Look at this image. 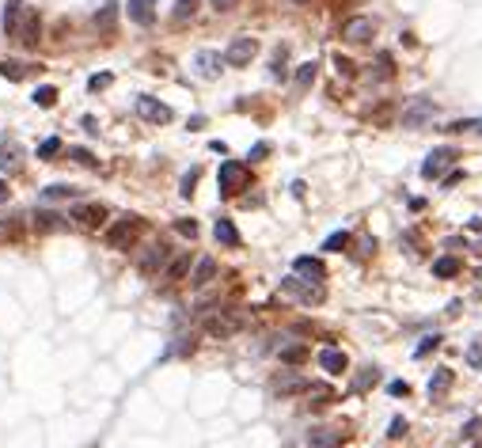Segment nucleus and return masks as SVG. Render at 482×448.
I'll return each mask as SVG.
<instances>
[{
	"label": "nucleus",
	"instance_id": "1",
	"mask_svg": "<svg viewBox=\"0 0 482 448\" xmlns=\"http://www.w3.org/2000/svg\"><path fill=\"white\" fill-rule=\"evenodd\" d=\"M243 331V316L232 308H213L209 316H205V334L209 338H232V334Z\"/></svg>",
	"mask_w": 482,
	"mask_h": 448
},
{
	"label": "nucleus",
	"instance_id": "2",
	"mask_svg": "<svg viewBox=\"0 0 482 448\" xmlns=\"http://www.w3.org/2000/svg\"><path fill=\"white\" fill-rule=\"evenodd\" d=\"M137 232H141V217H130V213H125L122 220H115V224L103 232V244L110 247V251H125Z\"/></svg>",
	"mask_w": 482,
	"mask_h": 448
},
{
	"label": "nucleus",
	"instance_id": "3",
	"mask_svg": "<svg viewBox=\"0 0 482 448\" xmlns=\"http://www.w3.org/2000/svg\"><path fill=\"white\" fill-rule=\"evenodd\" d=\"M247 179H251L247 163H239V160H224V163H221V175H217V187H221V194H224V198H232V194H239V190L247 187Z\"/></svg>",
	"mask_w": 482,
	"mask_h": 448
},
{
	"label": "nucleus",
	"instance_id": "4",
	"mask_svg": "<svg viewBox=\"0 0 482 448\" xmlns=\"http://www.w3.org/2000/svg\"><path fill=\"white\" fill-rule=\"evenodd\" d=\"M254 54H258V42H254L251 34H239V38L228 42V49H224V61H228L232 69H243V65H251Z\"/></svg>",
	"mask_w": 482,
	"mask_h": 448
},
{
	"label": "nucleus",
	"instance_id": "5",
	"mask_svg": "<svg viewBox=\"0 0 482 448\" xmlns=\"http://www.w3.org/2000/svg\"><path fill=\"white\" fill-rule=\"evenodd\" d=\"M167 262H171V247L167 244H152V247H145V251H141V259H137V270L141 274H160V270L167 266Z\"/></svg>",
	"mask_w": 482,
	"mask_h": 448
},
{
	"label": "nucleus",
	"instance_id": "6",
	"mask_svg": "<svg viewBox=\"0 0 482 448\" xmlns=\"http://www.w3.org/2000/svg\"><path fill=\"white\" fill-rule=\"evenodd\" d=\"M342 38L353 42V46H365V42L376 38V23H372L368 16H353V19L342 23Z\"/></svg>",
	"mask_w": 482,
	"mask_h": 448
},
{
	"label": "nucleus",
	"instance_id": "7",
	"mask_svg": "<svg viewBox=\"0 0 482 448\" xmlns=\"http://www.w3.org/2000/svg\"><path fill=\"white\" fill-rule=\"evenodd\" d=\"M224 65H228V61H224V54H217V49H197L194 54V69H197L202 80H217Z\"/></svg>",
	"mask_w": 482,
	"mask_h": 448
},
{
	"label": "nucleus",
	"instance_id": "8",
	"mask_svg": "<svg viewBox=\"0 0 482 448\" xmlns=\"http://www.w3.org/2000/svg\"><path fill=\"white\" fill-rule=\"evenodd\" d=\"M38 34H42L38 12H34V8H23V16H19V27H16V38H19V46L34 49V46H38Z\"/></svg>",
	"mask_w": 482,
	"mask_h": 448
},
{
	"label": "nucleus",
	"instance_id": "9",
	"mask_svg": "<svg viewBox=\"0 0 482 448\" xmlns=\"http://www.w3.org/2000/svg\"><path fill=\"white\" fill-rule=\"evenodd\" d=\"M281 289H285L289 296H300L304 304H319V300H323V289H319V281H300V277H285V281H281Z\"/></svg>",
	"mask_w": 482,
	"mask_h": 448
},
{
	"label": "nucleus",
	"instance_id": "10",
	"mask_svg": "<svg viewBox=\"0 0 482 448\" xmlns=\"http://www.w3.org/2000/svg\"><path fill=\"white\" fill-rule=\"evenodd\" d=\"M137 115L145 118V122L164 126V122H171V106L160 103V99H152V95H141V99H137Z\"/></svg>",
	"mask_w": 482,
	"mask_h": 448
},
{
	"label": "nucleus",
	"instance_id": "11",
	"mask_svg": "<svg viewBox=\"0 0 482 448\" xmlns=\"http://www.w3.org/2000/svg\"><path fill=\"white\" fill-rule=\"evenodd\" d=\"M452 160H456V148H433V152H429V160L422 163V175H425V179H437V175H441Z\"/></svg>",
	"mask_w": 482,
	"mask_h": 448
},
{
	"label": "nucleus",
	"instance_id": "12",
	"mask_svg": "<svg viewBox=\"0 0 482 448\" xmlns=\"http://www.w3.org/2000/svg\"><path fill=\"white\" fill-rule=\"evenodd\" d=\"M433 115H437V103H429V99H418V103H410V106H407V115H402V126H407V130H414V126L429 122Z\"/></svg>",
	"mask_w": 482,
	"mask_h": 448
},
{
	"label": "nucleus",
	"instance_id": "13",
	"mask_svg": "<svg viewBox=\"0 0 482 448\" xmlns=\"http://www.w3.org/2000/svg\"><path fill=\"white\" fill-rule=\"evenodd\" d=\"M293 270L300 277H308V281H323V277H327V266H323L319 259H311V255H300V259L293 262Z\"/></svg>",
	"mask_w": 482,
	"mask_h": 448
},
{
	"label": "nucleus",
	"instance_id": "14",
	"mask_svg": "<svg viewBox=\"0 0 482 448\" xmlns=\"http://www.w3.org/2000/svg\"><path fill=\"white\" fill-rule=\"evenodd\" d=\"M319 365H323V373L338 376V373H346V365H350V357H346L342 350H335V346H327V350L319 353Z\"/></svg>",
	"mask_w": 482,
	"mask_h": 448
},
{
	"label": "nucleus",
	"instance_id": "15",
	"mask_svg": "<svg viewBox=\"0 0 482 448\" xmlns=\"http://www.w3.org/2000/svg\"><path fill=\"white\" fill-rule=\"evenodd\" d=\"M73 220H80L84 228H99V224L106 220V209H103V205H76Z\"/></svg>",
	"mask_w": 482,
	"mask_h": 448
},
{
	"label": "nucleus",
	"instance_id": "16",
	"mask_svg": "<svg viewBox=\"0 0 482 448\" xmlns=\"http://www.w3.org/2000/svg\"><path fill=\"white\" fill-rule=\"evenodd\" d=\"M130 19L141 27L156 23V0H130Z\"/></svg>",
	"mask_w": 482,
	"mask_h": 448
},
{
	"label": "nucleus",
	"instance_id": "17",
	"mask_svg": "<svg viewBox=\"0 0 482 448\" xmlns=\"http://www.w3.org/2000/svg\"><path fill=\"white\" fill-rule=\"evenodd\" d=\"M213 236H217V244H224V247H239V244H243L239 232H236V224H232L228 217H221L217 224H213Z\"/></svg>",
	"mask_w": 482,
	"mask_h": 448
},
{
	"label": "nucleus",
	"instance_id": "18",
	"mask_svg": "<svg viewBox=\"0 0 482 448\" xmlns=\"http://www.w3.org/2000/svg\"><path fill=\"white\" fill-rule=\"evenodd\" d=\"M342 440H346V433H338V429H315L308 437V448H342Z\"/></svg>",
	"mask_w": 482,
	"mask_h": 448
},
{
	"label": "nucleus",
	"instance_id": "19",
	"mask_svg": "<svg viewBox=\"0 0 482 448\" xmlns=\"http://www.w3.org/2000/svg\"><path fill=\"white\" fill-rule=\"evenodd\" d=\"M213 277H217V262H213V259H197L194 274H190V285H194V289H205Z\"/></svg>",
	"mask_w": 482,
	"mask_h": 448
},
{
	"label": "nucleus",
	"instance_id": "20",
	"mask_svg": "<svg viewBox=\"0 0 482 448\" xmlns=\"http://www.w3.org/2000/svg\"><path fill=\"white\" fill-rule=\"evenodd\" d=\"M311 384L304 380V376H285V380H274V395H281V399H285V395H296V391H308Z\"/></svg>",
	"mask_w": 482,
	"mask_h": 448
},
{
	"label": "nucleus",
	"instance_id": "21",
	"mask_svg": "<svg viewBox=\"0 0 482 448\" xmlns=\"http://www.w3.org/2000/svg\"><path fill=\"white\" fill-rule=\"evenodd\" d=\"M23 0H8V4H4V34H8V38H16V27H19V16H23Z\"/></svg>",
	"mask_w": 482,
	"mask_h": 448
},
{
	"label": "nucleus",
	"instance_id": "22",
	"mask_svg": "<svg viewBox=\"0 0 482 448\" xmlns=\"http://www.w3.org/2000/svg\"><path fill=\"white\" fill-rule=\"evenodd\" d=\"M186 274H190V251H186V255H179L175 262H167V274H164V281H167V285H175V281H182Z\"/></svg>",
	"mask_w": 482,
	"mask_h": 448
},
{
	"label": "nucleus",
	"instance_id": "23",
	"mask_svg": "<svg viewBox=\"0 0 482 448\" xmlns=\"http://www.w3.org/2000/svg\"><path fill=\"white\" fill-rule=\"evenodd\" d=\"M115 19H118V4L115 0H106L103 8L95 12V27L99 31H115Z\"/></svg>",
	"mask_w": 482,
	"mask_h": 448
},
{
	"label": "nucleus",
	"instance_id": "24",
	"mask_svg": "<svg viewBox=\"0 0 482 448\" xmlns=\"http://www.w3.org/2000/svg\"><path fill=\"white\" fill-rule=\"evenodd\" d=\"M0 167H4V172H16L19 167V145L16 141H4V145H0Z\"/></svg>",
	"mask_w": 482,
	"mask_h": 448
},
{
	"label": "nucleus",
	"instance_id": "25",
	"mask_svg": "<svg viewBox=\"0 0 482 448\" xmlns=\"http://www.w3.org/2000/svg\"><path fill=\"white\" fill-rule=\"evenodd\" d=\"M448 388H452V368H437V376L429 380V395H433V399H441Z\"/></svg>",
	"mask_w": 482,
	"mask_h": 448
},
{
	"label": "nucleus",
	"instance_id": "26",
	"mask_svg": "<svg viewBox=\"0 0 482 448\" xmlns=\"http://www.w3.org/2000/svg\"><path fill=\"white\" fill-rule=\"evenodd\" d=\"M433 274H437V277H456V274H459V259H452V255L437 259V262H433Z\"/></svg>",
	"mask_w": 482,
	"mask_h": 448
},
{
	"label": "nucleus",
	"instance_id": "27",
	"mask_svg": "<svg viewBox=\"0 0 482 448\" xmlns=\"http://www.w3.org/2000/svg\"><path fill=\"white\" fill-rule=\"evenodd\" d=\"M34 228L53 232V228H65V224H61V217H58V213H34Z\"/></svg>",
	"mask_w": 482,
	"mask_h": 448
},
{
	"label": "nucleus",
	"instance_id": "28",
	"mask_svg": "<svg viewBox=\"0 0 482 448\" xmlns=\"http://www.w3.org/2000/svg\"><path fill=\"white\" fill-rule=\"evenodd\" d=\"M76 190L69 187V182H53V187H46L42 190V198H46V202H61V198H73Z\"/></svg>",
	"mask_w": 482,
	"mask_h": 448
},
{
	"label": "nucleus",
	"instance_id": "29",
	"mask_svg": "<svg viewBox=\"0 0 482 448\" xmlns=\"http://www.w3.org/2000/svg\"><path fill=\"white\" fill-rule=\"evenodd\" d=\"M0 76H4V80H23L27 65H19V61H0Z\"/></svg>",
	"mask_w": 482,
	"mask_h": 448
},
{
	"label": "nucleus",
	"instance_id": "30",
	"mask_svg": "<svg viewBox=\"0 0 482 448\" xmlns=\"http://www.w3.org/2000/svg\"><path fill=\"white\" fill-rule=\"evenodd\" d=\"M53 103H58V88H49V84H46V88H38V91H34V106L49 110Z\"/></svg>",
	"mask_w": 482,
	"mask_h": 448
},
{
	"label": "nucleus",
	"instance_id": "31",
	"mask_svg": "<svg viewBox=\"0 0 482 448\" xmlns=\"http://www.w3.org/2000/svg\"><path fill=\"white\" fill-rule=\"evenodd\" d=\"M315 69H319V65H315V61H304V65H300V69H296V88H300V91H304V88H308V84H311V80H315Z\"/></svg>",
	"mask_w": 482,
	"mask_h": 448
},
{
	"label": "nucleus",
	"instance_id": "32",
	"mask_svg": "<svg viewBox=\"0 0 482 448\" xmlns=\"http://www.w3.org/2000/svg\"><path fill=\"white\" fill-rule=\"evenodd\" d=\"M304 357H308V346H285V350H281V361H285V365H300Z\"/></svg>",
	"mask_w": 482,
	"mask_h": 448
},
{
	"label": "nucleus",
	"instance_id": "33",
	"mask_svg": "<svg viewBox=\"0 0 482 448\" xmlns=\"http://www.w3.org/2000/svg\"><path fill=\"white\" fill-rule=\"evenodd\" d=\"M69 160H76V163H80V167H95V156H91L88 152V148H80V145H73V148H69Z\"/></svg>",
	"mask_w": 482,
	"mask_h": 448
},
{
	"label": "nucleus",
	"instance_id": "34",
	"mask_svg": "<svg viewBox=\"0 0 482 448\" xmlns=\"http://www.w3.org/2000/svg\"><path fill=\"white\" fill-rule=\"evenodd\" d=\"M437 346H441V334H425V338H422V346L414 350V357H429V353H433Z\"/></svg>",
	"mask_w": 482,
	"mask_h": 448
},
{
	"label": "nucleus",
	"instance_id": "35",
	"mask_svg": "<svg viewBox=\"0 0 482 448\" xmlns=\"http://www.w3.org/2000/svg\"><path fill=\"white\" fill-rule=\"evenodd\" d=\"M197 175H202V167H190L186 175H182V182H179V194H194V187H197Z\"/></svg>",
	"mask_w": 482,
	"mask_h": 448
},
{
	"label": "nucleus",
	"instance_id": "36",
	"mask_svg": "<svg viewBox=\"0 0 482 448\" xmlns=\"http://www.w3.org/2000/svg\"><path fill=\"white\" fill-rule=\"evenodd\" d=\"M194 12H197V0H175V19H179V23L190 19Z\"/></svg>",
	"mask_w": 482,
	"mask_h": 448
},
{
	"label": "nucleus",
	"instance_id": "37",
	"mask_svg": "<svg viewBox=\"0 0 482 448\" xmlns=\"http://www.w3.org/2000/svg\"><path fill=\"white\" fill-rule=\"evenodd\" d=\"M346 244H350V232H335V236L323 239V251H342Z\"/></svg>",
	"mask_w": 482,
	"mask_h": 448
},
{
	"label": "nucleus",
	"instance_id": "38",
	"mask_svg": "<svg viewBox=\"0 0 482 448\" xmlns=\"http://www.w3.org/2000/svg\"><path fill=\"white\" fill-rule=\"evenodd\" d=\"M285 58H289V49L281 46L278 54H274V65H270V76H274V80H281V76H285Z\"/></svg>",
	"mask_w": 482,
	"mask_h": 448
},
{
	"label": "nucleus",
	"instance_id": "39",
	"mask_svg": "<svg viewBox=\"0 0 482 448\" xmlns=\"http://www.w3.org/2000/svg\"><path fill=\"white\" fill-rule=\"evenodd\" d=\"M58 152H61V141H58V137H46V141L38 145V156H42V160H49V156H58Z\"/></svg>",
	"mask_w": 482,
	"mask_h": 448
},
{
	"label": "nucleus",
	"instance_id": "40",
	"mask_svg": "<svg viewBox=\"0 0 482 448\" xmlns=\"http://www.w3.org/2000/svg\"><path fill=\"white\" fill-rule=\"evenodd\" d=\"M175 232H182V236L194 239V236H197V224H194L190 217H179V220H175Z\"/></svg>",
	"mask_w": 482,
	"mask_h": 448
},
{
	"label": "nucleus",
	"instance_id": "41",
	"mask_svg": "<svg viewBox=\"0 0 482 448\" xmlns=\"http://www.w3.org/2000/svg\"><path fill=\"white\" fill-rule=\"evenodd\" d=\"M209 8H213V12H236L239 0H209Z\"/></svg>",
	"mask_w": 482,
	"mask_h": 448
},
{
	"label": "nucleus",
	"instance_id": "42",
	"mask_svg": "<svg viewBox=\"0 0 482 448\" xmlns=\"http://www.w3.org/2000/svg\"><path fill=\"white\" fill-rule=\"evenodd\" d=\"M467 361H471V365H482V338H474V342H471V350H467Z\"/></svg>",
	"mask_w": 482,
	"mask_h": 448
},
{
	"label": "nucleus",
	"instance_id": "43",
	"mask_svg": "<svg viewBox=\"0 0 482 448\" xmlns=\"http://www.w3.org/2000/svg\"><path fill=\"white\" fill-rule=\"evenodd\" d=\"M402 433H407V418H395V422H391V429H387V437H391V440H399Z\"/></svg>",
	"mask_w": 482,
	"mask_h": 448
},
{
	"label": "nucleus",
	"instance_id": "44",
	"mask_svg": "<svg viewBox=\"0 0 482 448\" xmlns=\"http://www.w3.org/2000/svg\"><path fill=\"white\" fill-rule=\"evenodd\" d=\"M262 156H270V145H266V141H258V145L247 152V160H262Z\"/></svg>",
	"mask_w": 482,
	"mask_h": 448
},
{
	"label": "nucleus",
	"instance_id": "45",
	"mask_svg": "<svg viewBox=\"0 0 482 448\" xmlns=\"http://www.w3.org/2000/svg\"><path fill=\"white\" fill-rule=\"evenodd\" d=\"M106 84H110V73H99V76H91V80H88V88L99 91V88H106Z\"/></svg>",
	"mask_w": 482,
	"mask_h": 448
},
{
	"label": "nucleus",
	"instance_id": "46",
	"mask_svg": "<svg viewBox=\"0 0 482 448\" xmlns=\"http://www.w3.org/2000/svg\"><path fill=\"white\" fill-rule=\"evenodd\" d=\"M368 384H376V368H365V376L357 380V391H365Z\"/></svg>",
	"mask_w": 482,
	"mask_h": 448
},
{
	"label": "nucleus",
	"instance_id": "47",
	"mask_svg": "<svg viewBox=\"0 0 482 448\" xmlns=\"http://www.w3.org/2000/svg\"><path fill=\"white\" fill-rule=\"evenodd\" d=\"M479 433H482V418H474V422L463 425V437H479Z\"/></svg>",
	"mask_w": 482,
	"mask_h": 448
},
{
	"label": "nucleus",
	"instance_id": "48",
	"mask_svg": "<svg viewBox=\"0 0 482 448\" xmlns=\"http://www.w3.org/2000/svg\"><path fill=\"white\" fill-rule=\"evenodd\" d=\"M335 65H338V73H346V76L353 73V65H350V61H346V58H335Z\"/></svg>",
	"mask_w": 482,
	"mask_h": 448
},
{
	"label": "nucleus",
	"instance_id": "49",
	"mask_svg": "<svg viewBox=\"0 0 482 448\" xmlns=\"http://www.w3.org/2000/svg\"><path fill=\"white\" fill-rule=\"evenodd\" d=\"M407 391H410V388H407L402 380H395V384H391V395H407Z\"/></svg>",
	"mask_w": 482,
	"mask_h": 448
},
{
	"label": "nucleus",
	"instance_id": "50",
	"mask_svg": "<svg viewBox=\"0 0 482 448\" xmlns=\"http://www.w3.org/2000/svg\"><path fill=\"white\" fill-rule=\"evenodd\" d=\"M4 198H8V187H4V179H0V202H4Z\"/></svg>",
	"mask_w": 482,
	"mask_h": 448
},
{
	"label": "nucleus",
	"instance_id": "51",
	"mask_svg": "<svg viewBox=\"0 0 482 448\" xmlns=\"http://www.w3.org/2000/svg\"><path fill=\"white\" fill-rule=\"evenodd\" d=\"M471 130H474V133H482V118H479V122H471Z\"/></svg>",
	"mask_w": 482,
	"mask_h": 448
},
{
	"label": "nucleus",
	"instance_id": "52",
	"mask_svg": "<svg viewBox=\"0 0 482 448\" xmlns=\"http://www.w3.org/2000/svg\"><path fill=\"white\" fill-rule=\"evenodd\" d=\"M296 4H308V0H296Z\"/></svg>",
	"mask_w": 482,
	"mask_h": 448
}]
</instances>
